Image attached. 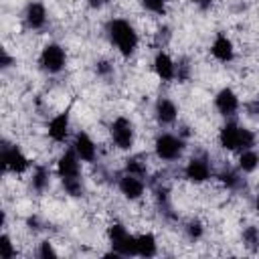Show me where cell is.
Returning a JSON list of instances; mask_svg holds the SVG:
<instances>
[{
	"instance_id": "7a4b0ae2",
	"label": "cell",
	"mask_w": 259,
	"mask_h": 259,
	"mask_svg": "<svg viewBox=\"0 0 259 259\" xmlns=\"http://www.w3.org/2000/svg\"><path fill=\"white\" fill-rule=\"evenodd\" d=\"M219 144L229 152H243L255 146V134L237 121H227L219 130Z\"/></svg>"
},
{
	"instance_id": "4dcf8cb0",
	"label": "cell",
	"mask_w": 259,
	"mask_h": 259,
	"mask_svg": "<svg viewBox=\"0 0 259 259\" xmlns=\"http://www.w3.org/2000/svg\"><path fill=\"white\" fill-rule=\"evenodd\" d=\"M188 2H192V4H198L200 8H208V6L212 4V0H188Z\"/></svg>"
},
{
	"instance_id": "ba28073f",
	"label": "cell",
	"mask_w": 259,
	"mask_h": 259,
	"mask_svg": "<svg viewBox=\"0 0 259 259\" xmlns=\"http://www.w3.org/2000/svg\"><path fill=\"white\" fill-rule=\"evenodd\" d=\"M210 176H212V166H210V160L204 154L192 156L184 166V178L192 184H202Z\"/></svg>"
},
{
	"instance_id": "4316f807",
	"label": "cell",
	"mask_w": 259,
	"mask_h": 259,
	"mask_svg": "<svg viewBox=\"0 0 259 259\" xmlns=\"http://www.w3.org/2000/svg\"><path fill=\"white\" fill-rule=\"evenodd\" d=\"M38 257H40V259H53V257H57V251H55L53 243L42 241V243L38 245Z\"/></svg>"
},
{
	"instance_id": "4fadbf2b",
	"label": "cell",
	"mask_w": 259,
	"mask_h": 259,
	"mask_svg": "<svg viewBox=\"0 0 259 259\" xmlns=\"http://www.w3.org/2000/svg\"><path fill=\"white\" fill-rule=\"evenodd\" d=\"M69 130H71V117L69 111H61L55 117H51L49 125H47V134L55 144H63L69 138Z\"/></svg>"
},
{
	"instance_id": "d6a6232c",
	"label": "cell",
	"mask_w": 259,
	"mask_h": 259,
	"mask_svg": "<svg viewBox=\"0 0 259 259\" xmlns=\"http://www.w3.org/2000/svg\"><path fill=\"white\" fill-rule=\"evenodd\" d=\"M255 208H257V212H259V194H257V198H255Z\"/></svg>"
},
{
	"instance_id": "5b68a950",
	"label": "cell",
	"mask_w": 259,
	"mask_h": 259,
	"mask_svg": "<svg viewBox=\"0 0 259 259\" xmlns=\"http://www.w3.org/2000/svg\"><path fill=\"white\" fill-rule=\"evenodd\" d=\"M67 65V53L59 42H49L38 55V67L47 75H59Z\"/></svg>"
},
{
	"instance_id": "52a82bcc",
	"label": "cell",
	"mask_w": 259,
	"mask_h": 259,
	"mask_svg": "<svg viewBox=\"0 0 259 259\" xmlns=\"http://www.w3.org/2000/svg\"><path fill=\"white\" fill-rule=\"evenodd\" d=\"M0 158H2V168L6 172H12V174H24L28 168H30V160L26 158V154L14 146V144H6L2 146V152H0Z\"/></svg>"
},
{
	"instance_id": "83f0119b",
	"label": "cell",
	"mask_w": 259,
	"mask_h": 259,
	"mask_svg": "<svg viewBox=\"0 0 259 259\" xmlns=\"http://www.w3.org/2000/svg\"><path fill=\"white\" fill-rule=\"evenodd\" d=\"M188 75H190V65H188V61H186V59L178 61V63H176V79H178V81H186Z\"/></svg>"
},
{
	"instance_id": "d6986e66",
	"label": "cell",
	"mask_w": 259,
	"mask_h": 259,
	"mask_svg": "<svg viewBox=\"0 0 259 259\" xmlns=\"http://www.w3.org/2000/svg\"><path fill=\"white\" fill-rule=\"evenodd\" d=\"M237 168L243 172V174H251L259 168V154L249 148V150H243L239 152V162H237Z\"/></svg>"
},
{
	"instance_id": "ac0fdd59",
	"label": "cell",
	"mask_w": 259,
	"mask_h": 259,
	"mask_svg": "<svg viewBox=\"0 0 259 259\" xmlns=\"http://www.w3.org/2000/svg\"><path fill=\"white\" fill-rule=\"evenodd\" d=\"M158 253V243L152 233L136 235V257H154Z\"/></svg>"
},
{
	"instance_id": "277c9868",
	"label": "cell",
	"mask_w": 259,
	"mask_h": 259,
	"mask_svg": "<svg viewBox=\"0 0 259 259\" xmlns=\"http://www.w3.org/2000/svg\"><path fill=\"white\" fill-rule=\"evenodd\" d=\"M107 239L117 257H136V235H132L121 223H113L107 229Z\"/></svg>"
},
{
	"instance_id": "2e32d148",
	"label": "cell",
	"mask_w": 259,
	"mask_h": 259,
	"mask_svg": "<svg viewBox=\"0 0 259 259\" xmlns=\"http://www.w3.org/2000/svg\"><path fill=\"white\" fill-rule=\"evenodd\" d=\"M178 117V107L170 97H160L154 103V119L158 125H172Z\"/></svg>"
},
{
	"instance_id": "d4e9b609",
	"label": "cell",
	"mask_w": 259,
	"mask_h": 259,
	"mask_svg": "<svg viewBox=\"0 0 259 259\" xmlns=\"http://www.w3.org/2000/svg\"><path fill=\"white\" fill-rule=\"evenodd\" d=\"M14 255H16V249L12 245V239L6 233H2L0 235V257L2 259H12Z\"/></svg>"
},
{
	"instance_id": "7402d4cb",
	"label": "cell",
	"mask_w": 259,
	"mask_h": 259,
	"mask_svg": "<svg viewBox=\"0 0 259 259\" xmlns=\"http://www.w3.org/2000/svg\"><path fill=\"white\" fill-rule=\"evenodd\" d=\"M123 172H130V174H136V176H146V172H148V166H146V162H144V158L142 156H132L127 162H125V170Z\"/></svg>"
},
{
	"instance_id": "f546056e",
	"label": "cell",
	"mask_w": 259,
	"mask_h": 259,
	"mask_svg": "<svg viewBox=\"0 0 259 259\" xmlns=\"http://www.w3.org/2000/svg\"><path fill=\"white\" fill-rule=\"evenodd\" d=\"M245 109L251 117H259V99H253V101L245 103Z\"/></svg>"
},
{
	"instance_id": "ffe728a7",
	"label": "cell",
	"mask_w": 259,
	"mask_h": 259,
	"mask_svg": "<svg viewBox=\"0 0 259 259\" xmlns=\"http://www.w3.org/2000/svg\"><path fill=\"white\" fill-rule=\"evenodd\" d=\"M49 184H51V172H49V168L36 166V168L32 170V178H30L32 190H34V192H45V190L49 188Z\"/></svg>"
},
{
	"instance_id": "f1b7e54d",
	"label": "cell",
	"mask_w": 259,
	"mask_h": 259,
	"mask_svg": "<svg viewBox=\"0 0 259 259\" xmlns=\"http://www.w3.org/2000/svg\"><path fill=\"white\" fill-rule=\"evenodd\" d=\"M95 71H97V75L107 77V75H111V73H113V67H111L107 61H99V63H97V67H95Z\"/></svg>"
},
{
	"instance_id": "6da1fadb",
	"label": "cell",
	"mask_w": 259,
	"mask_h": 259,
	"mask_svg": "<svg viewBox=\"0 0 259 259\" xmlns=\"http://www.w3.org/2000/svg\"><path fill=\"white\" fill-rule=\"evenodd\" d=\"M107 36L111 40V45L117 49V53L121 57H132L140 45V36L134 28V24L125 18H111L107 22Z\"/></svg>"
},
{
	"instance_id": "cb8c5ba5",
	"label": "cell",
	"mask_w": 259,
	"mask_h": 259,
	"mask_svg": "<svg viewBox=\"0 0 259 259\" xmlns=\"http://www.w3.org/2000/svg\"><path fill=\"white\" fill-rule=\"evenodd\" d=\"M166 2L168 0H140L142 8L150 14H156V16H164L166 14Z\"/></svg>"
},
{
	"instance_id": "9a60e30c",
	"label": "cell",
	"mask_w": 259,
	"mask_h": 259,
	"mask_svg": "<svg viewBox=\"0 0 259 259\" xmlns=\"http://www.w3.org/2000/svg\"><path fill=\"white\" fill-rule=\"evenodd\" d=\"M71 148L75 150V154H77L83 162H95V158H97V146H95V142L91 140V136L85 134V132H77V134L73 136Z\"/></svg>"
},
{
	"instance_id": "484cf974",
	"label": "cell",
	"mask_w": 259,
	"mask_h": 259,
	"mask_svg": "<svg viewBox=\"0 0 259 259\" xmlns=\"http://www.w3.org/2000/svg\"><path fill=\"white\" fill-rule=\"evenodd\" d=\"M202 225L198 223V221H190V223H186V227H184V233H186V237L190 239V241H196V239H200L202 237Z\"/></svg>"
},
{
	"instance_id": "3957f363",
	"label": "cell",
	"mask_w": 259,
	"mask_h": 259,
	"mask_svg": "<svg viewBox=\"0 0 259 259\" xmlns=\"http://www.w3.org/2000/svg\"><path fill=\"white\" fill-rule=\"evenodd\" d=\"M184 148H186L184 140L176 134H170V132H162L154 140V154L164 162L178 160L184 154Z\"/></svg>"
},
{
	"instance_id": "603a6c76",
	"label": "cell",
	"mask_w": 259,
	"mask_h": 259,
	"mask_svg": "<svg viewBox=\"0 0 259 259\" xmlns=\"http://www.w3.org/2000/svg\"><path fill=\"white\" fill-rule=\"evenodd\" d=\"M241 237H243V243H245V247H249L251 251H257V249H259V229H257L255 225H249V227H245Z\"/></svg>"
},
{
	"instance_id": "5bb4252c",
	"label": "cell",
	"mask_w": 259,
	"mask_h": 259,
	"mask_svg": "<svg viewBox=\"0 0 259 259\" xmlns=\"http://www.w3.org/2000/svg\"><path fill=\"white\" fill-rule=\"evenodd\" d=\"M152 67H154V73L158 75L160 81H174L176 79V61L166 53V51H158L154 55V61H152Z\"/></svg>"
},
{
	"instance_id": "44dd1931",
	"label": "cell",
	"mask_w": 259,
	"mask_h": 259,
	"mask_svg": "<svg viewBox=\"0 0 259 259\" xmlns=\"http://www.w3.org/2000/svg\"><path fill=\"white\" fill-rule=\"evenodd\" d=\"M219 178H221V182L229 188V190H239L241 186H245V178H243V172L237 168V170H233V168H227V170H223L221 174H219Z\"/></svg>"
},
{
	"instance_id": "e0dca14e",
	"label": "cell",
	"mask_w": 259,
	"mask_h": 259,
	"mask_svg": "<svg viewBox=\"0 0 259 259\" xmlns=\"http://www.w3.org/2000/svg\"><path fill=\"white\" fill-rule=\"evenodd\" d=\"M210 55L217 61H221V63H231L235 59V45H233V40L227 34L219 32L212 38V42H210Z\"/></svg>"
},
{
	"instance_id": "1f68e13d",
	"label": "cell",
	"mask_w": 259,
	"mask_h": 259,
	"mask_svg": "<svg viewBox=\"0 0 259 259\" xmlns=\"http://www.w3.org/2000/svg\"><path fill=\"white\" fill-rule=\"evenodd\" d=\"M107 0H89V4H91V8H101L103 4H105Z\"/></svg>"
},
{
	"instance_id": "8fae6325",
	"label": "cell",
	"mask_w": 259,
	"mask_h": 259,
	"mask_svg": "<svg viewBox=\"0 0 259 259\" xmlns=\"http://www.w3.org/2000/svg\"><path fill=\"white\" fill-rule=\"evenodd\" d=\"M117 188H119V192H121L127 200H140V198L144 196L146 184H144V178H142V176L123 172V174L119 176V180H117Z\"/></svg>"
},
{
	"instance_id": "8992f818",
	"label": "cell",
	"mask_w": 259,
	"mask_h": 259,
	"mask_svg": "<svg viewBox=\"0 0 259 259\" xmlns=\"http://www.w3.org/2000/svg\"><path fill=\"white\" fill-rule=\"evenodd\" d=\"M109 136H111L115 148H119V150H132V146H134V142H136L134 123H132L127 117L119 115V117H115V119L111 121V125H109Z\"/></svg>"
},
{
	"instance_id": "9c48e42d",
	"label": "cell",
	"mask_w": 259,
	"mask_h": 259,
	"mask_svg": "<svg viewBox=\"0 0 259 259\" xmlns=\"http://www.w3.org/2000/svg\"><path fill=\"white\" fill-rule=\"evenodd\" d=\"M81 162H83V160L75 154V150H73V148H67V150L61 154L59 162H57V174H59L61 182L81 178Z\"/></svg>"
},
{
	"instance_id": "7c38bea8",
	"label": "cell",
	"mask_w": 259,
	"mask_h": 259,
	"mask_svg": "<svg viewBox=\"0 0 259 259\" xmlns=\"http://www.w3.org/2000/svg\"><path fill=\"white\" fill-rule=\"evenodd\" d=\"M22 20H24V26L28 30H42L47 26V20H49V14H47V8L45 4L40 2H28L24 12H22Z\"/></svg>"
},
{
	"instance_id": "30bf717a",
	"label": "cell",
	"mask_w": 259,
	"mask_h": 259,
	"mask_svg": "<svg viewBox=\"0 0 259 259\" xmlns=\"http://www.w3.org/2000/svg\"><path fill=\"white\" fill-rule=\"evenodd\" d=\"M214 107L217 111L223 115V117H233L239 107H241V101H239V95L231 89V87H223L217 91L214 95Z\"/></svg>"
}]
</instances>
